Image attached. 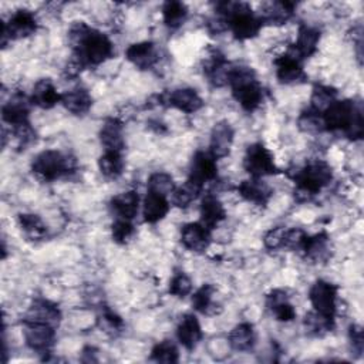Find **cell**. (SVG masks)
Masks as SVG:
<instances>
[{
	"mask_svg": "<svg viewBox=\"0 0 364 364\" xmlns=\"http://www.w3.org/2000/svg\"><path fill=\"white\" fill-rule=\"evenodd\" d=\"M100 141L105 151H122L124 148V127L117 118H107L100 129Z\"/></svg>",
	"mask_w": 364,
	"mask_h": 364,
	"instance_id": "24",
	"label": "cell"
},
{
	"mask_svg": "<svg viewBox=\"0 0 364 364\" xmlns=\"http://www.w3.org/2000/svg\"><path fill=\"white\" fill-rule=\"evenodd\" d=\"M294 3L290 1H273L267 3L263 7V11H260L259 18L260 21L269 23V24H284L294 11Z\"/></svg>",
	"mask_w": 364,
	"mask_h": 364,
	"instance_id": "28",
	"label": "cell"
},
{
	"mask_svg": "<svg viewBox=\"0 0 364 364\" xmlns=\"http://www.w3.org/2000/svg\"><path fill=\"white\" fill-rule=\"evenodd\" d=\"M299 127L303 129V131H307V132H318L321 129H324V125H323V118H321V114L313 111L311 108H309L307 111H304L300 118H299Z\"/></svg>",
	"mask_w": 364,
	"mask_h": 364,
	"instance_id": "40",
	"label": "cell"
},
{
	"mask_svg": "<svg viewBox=\"0 0 364 364\" xmlns=\"http://www.w3.org/2000/svg\"><path fill=\"white\" fill-rule=\"evenodd\" d=\"M324 129L333 132H344L351 139L363 136L364 121L361 108L350 100H336L323 114Z\"/></svg>",
	"mask_w": 364,
	"mask_h": 364,
	"instance_id": "2",
	"label": "cell"
},
{
	"mask_svg": "<svg viewBox=\"0 0 364 364\" xmlns=\"http://www.w3.org/2000/svg\"><path fill=\"white\" fill-rule=\"evenodd\" d=\"M348 338H350V343H351V347L353 350L357 353V354H361L363 353V347H364V338H363V330L360 326H355L353 324L348 330Z\"/></svg>",
	"mask_w": 364,
	"mask_h": 364,
	"instance_id": "46",
	"label": "cell"
},
{
	"mask_svg": "<svg viewBox=\"0 0 364 364\" xmlns=\"http://www.w3.org/2000/svg\"><path fill=\"white\" fill-rule=\"evenodd\" d=\"M30 98L24 94L17 92L10 97L7 102H4L1 108L3 121L11 125L13 128H20L28 125V115H30Z\"/></svg>",
	"mask_w": 364,
	"mask_h": 364,
	"instance_id": "12",
	"label": "cell"
},
{
	"mask_svg": "<svg viewBox=\"0 0 364 364\" xmlns=\"http://www.w3.org/2000/svg\"><path fill=\"white\" fill-rule=\"evenodd\" d=\"M284 233H286V228L283 226H277L270 229L266 235H264V246L267 249H280L283 247V240H284Z\"/></svg>",
	"mask_w": 364,
	"mask_h": 364,
	"instance_id": "45",
	"label": "cell"
},
{
	"mask_svg": "<svg viewBox=\"0 0 364 364\" xmlns=\"http://www.w3.org/2000/svg\"><path fill=\"white\" fill-rule=\"evenodd\" d=\"M61 104L68 112L74 115H84L92 105V97L88 90L77 87L61 94Z\"/></svg>",
	"mask_w": 364,
	"mask_h": 364,
	"instance_id": "26",
	"label": "cell"
},
{
	"mask_svg": "<svg viewBox=\"0 0 364 364\" xmlns=\"http://www.w3.org/2000/svg\"><path fill=\"white\" fill-rule=\"evenodd\" d=\"M233 128L229 122L220 121L215 124L210 132V142H209V154L215 159L225 158L232 148L233 144Z\"/></svg>",
	"mask_w": 364,
	"mask_h": 364,
	"instance_id": "17",
	"label": "cell"
},
{
	"mask_svg": "<svg viewBox=\"0 0 364 364\" xmlns=\"http://www.w3.org/2000/svg\"><path fill=\"white\" fill-rule=\"evenodd\" d=\"M146 188L149 192L154 193H159L168 198V195L171 196V193L173 192V189L176 188L173 178L166 173V172H155L148 178V183Z\"/></svg>",
	"mask_w": 364,
	"mask_h": 364,
	"instance_id": "37",
	"label": "cell"
},
{
	"mask_svg": "<svg viewBox=\"0 0 364 364\" xmlns=\"http://www.w3.org/2000/svg\"><path fill=\"white\" fill-rule=\"evenodd\" d=\"M181 242L191 252H203L210 243V230L200 222L186 223L181 230Z\"/></svg>",
	"mask_w": 364,
	"mask_h": 364,
	"instance_id": "16",
	"label": "cell"
},
{
	"mask_svg": "<svg viewBox=\"0 0 364 364\" xmlns=\"http://www.w3.org/2000/svg\"><path fill=\"white\" fill-rule=\"evenodd\" d=\"M164 100L169 107H173L186 114H193L199 111L203 105V101L196 92V90L189 87L175 88L171 92H168Z\"/></svg>",
	"mask_w": 364,
	"mask_h": 364,
	"instance_id": "14",
	"label": "cell"
},
{
	"mask_svg": "<svg viewBox=\"0 0 364 364\" xmlns=\"http://www.w3.org/2000/svg\"><path fill=\"white\" fill-rule=\"evenodd\" d=\"M75 169V158L55 149H46L40 152L31 162L33 173L46 182L68 176L74 173Z\"/></svg>",
	"mask_w": 364,
	"mask_h": 364,
	"instance_id": "5",
	"label": "cell"
},
{
	"mask_svg": "<svg viewBox=\"0 0 364 364\" xmlns=\"http://www.w3.org/2000/svg\"><path fill=\"white\" fill-rule=\"evenodd\" d=\"M337 286L327 282V280H317L310 287L309 300L311 303L313 311L334 318L337 310Z\"/></svg>",
	"mask_w": 364,
	"mask_h": 364,
	"instance_id": "8",
	"label": "cell"
},
{
	"mask_svg": "<svg viewBox=\"0 0 364 364\" xmlns=\"http://www.w3.org/2000/svg\"><path fill=\"white\" fill-rule=\"evenodd\" d=\"M188 17V7L182 1H166L162 6V18L169 28H178Z\"/></svg>",
	"mask_w": 364,
	"mask_h": 364,
	"instance_id": "35",
	"label": "cell"
},
{
	"mask_svg": "<svg viewBox=\"0 0 364 364\" xmlns=\"http://www.w3.org/2000/svg\"><path fill=\"white\" fill-rule=\"evenodd\" d=\"M109 208L117 219L132 220L139 209V195L135 191L117 193L109 200Z\"/></svg>",
	"mask_w": 364,
	"mask_h": 364,
	"instance_id": "19",
	"label": "cell"
},
{
	"mask_svg": "<svg viewBox=\"0 0 364 364\" xmlns=\"http://www.w3.org/2000/svg\"><path fill=\"white\" fill-rule=\"evenodd\" d=\"M37 30L36 16L30 10H17L1 26V44L9 40H18L34 34Z\"/></svg>",
	"mask_w": 364,
	"mask_h": 364,
	"instance_id": "9",
	"label": "cell"
},
{
	"mask_svg": "<svg viewBox=\"0 0 364 364\" xmlns=\"http://www.w3.org/2000/svg\"><path fill=\"white\" fill-rule=\"evenodd\" d=\"M218 178V165L216 159L209 154L203 151H198L189 165V181L199 185L200 188L205 186V183L213 182Z\"/></svg>",
	"mask_w": 364,
	"mask_h": 364,
	"instance_id": "11",
	"label": "cell"
},
{
	"mask_svg": "<svg viewBox=\"0 0 364 364\" xmlns=\"http://www.w3.org/2000/svg\"><path fill=\"white\" fill-rule=\"evenodd\" d=\"M127 60L139 70L152 68L159 60V51L151 41H141L131 44L125 51Z\"/></svg>",
	"mask_w": 364,
	"mask_h": 364,
	"instance_id": "15",
	"label": "cell"
},
{
	"mask_svg": "<svg viewBox=\"0 0 364 364\" xmlns=\"http://www.w3.org/2000/svg\"><path fill=\"white\" fill-rule=\"evenodd\" d=\"M301 58H299L293 51H287L274 60L276 77L283 84H293L304 77Z\"/></svg>",
	"mask_w": 364,
	"mask_h": 364,
	"instance_id": "13",
	"label": "cell"
},
{
	"mask_svg": "<svg viewBox=\"0 0 364 364\" xmlns=\"http://www.w3.org/2000/svg\"><path fill=\"white\" fill-rule=\"evenodd\" d=\"M228 84L232 87L233 98L247 112L255 111L263 101V90L250 67L232 65Z\"/></svg>",
	"mask_w": 364,
	"mask_h": 364,
	"instance_id": "4",
	"label": "cell"
},
{
	"mask_svg": "<svg viewBox=\"0 0 364 364\" xmlns=\"http://www.w3.org/2000/svg\"><path fill=\"white\" fill-rule=\"evenodd\" d=\"M216 13L237 40H249L255 37L263 26L259 16H256L246 3H216Z\"/></svg>",
	"mask_w": 364,
	"mask_h": 364,
	"instance_id": "3",
	"label": "cell"
},
{
	"mask_svg": "<svg viewBox=\"0 0 364 364\" xmlns=\"http://www.w3.org/2000/svg\"><path fill=\"white\" fill-rule=\"evenodd\" d=\"M18 226L21 228V232L31 240L43 239L47 235V226L40 216L33 213L18 215Z\"/></svg>",
	"mask_w": 364,
	"mask_h": 364,
	"instance_id": "33",
	"label": "cell"
},
{
	"mask_svg": "<svg viewBox=\"0 0 364 364\" xmlns=\"http://www.w3.org/2000/svg\"><path fill=\"white\" fill-rule=\"evenodd\" d=\"M337 91L330 85L318 84L313 88L310 108L318 114H323L337 98Z\"/></svg>",
	"mask_w": 364,
	"mask_h": 364,
	"instance_id": "34",
	"label": "cell"
},
{
	"mask_svg": "<svg viewBox=\"0 0 364 364\" xmlns=\"http://www.w3.org/2000/svg\"><path fill=\"white\" fill-rule=\"evenodd\" d=\"M30 101L33 105H37L43 109H50L61 102V94L57 91L51 80L41 78L34 84Z\"/></svg>",
	"mask_w": 364,
	"mask_h": 364,
	"instance_id": "22",
	"label": "cell"
},
{
	"mask_svg": "<svg viewBox=\"0 0 364 364\" xmlns=\"http://www.w3.org/2000/svg\"><path fill=\"white\" fill-rule=\"evenodd\" d=\"M111 233H112V239L117 243H125L132 237L134 226H132L131 220L115 219V222L112 223V228H111Z\"/></svg>",
	"mask_w": 364,
	"mask_h": 364,
	"instance_id": "42",
	"label": "cell"
},
{
	"mask_svg": "<svg viewBox=\"0 0 364 364\" xmlns=\"http://www.w3.org/2000/svg\"><path fill=\"white\" fill-rule=\"evenodd\" d=\"M169 208H171V203L166 196L148 191L142 200L144 220L146 223H156L166 216V213L169 212Z\"/></svg>",
	"mask_w": 364,
	"mask_h": 364,
	"instance_id": "23",
	"label": "cell"
},
{
	"mask_svg": "<svg viewBox=\"0 0 364 364\" xmlns=\"http://www.w3.org/2000/svg\"><path fill=\"white\" fill-rule=\"evenodd\" d=\"M68 41L80 67L98 65L114 54V44L109 37L85 23H75L70 28Z\"/></svg>",
	"mask_w": 364,
	"mask_h": 364,
	"instance_id": "1",
	"label": "cell"
},
{
	"mask_svg": "<svg viewBox=\"0 0 364 364\" xmlns=\"http://www.w3.org/2000/svg\"><path fill=\"white\" fill-rule=\"evenodd\" d=\"M267 307L279 321L287 323L296 317V310L283 290H273L267 296Z\"/></svg>",
	"mask_w": 364,
	"mask_h": 364,
	"instance_id": "29",
	"label": "cell"
},
{
	"mask_svg": "<svg viewBox=\"0 0 364 364\" xmlns=\"http://www.w3.org/2000/svg\"><path fill=\"white\" fill-rule=\"evenodd\" d=\"M192 291V280L185 273H176L169 283V293L176 297H185Z\"/></svg>",
	"mask_w": 364,
	"mask_h": 364,
	"instance_id": "43",
	"label": "cell"
},
{
	"mask_svg": "<svg viewBox=\"0 0 364 364\" xmlns=\"http://www.w3.org/2000/svg\"><path fill=\"white\" fill-rule=\"evenodd\" d=\"M100 321V326L104 331H109V333H114V331H119L124 326L122 320L119 316H117L114 311L111 310H105L102 313V316L98 318Z\"/></svg>",
	"mask_w": 364,
	"mask_h": 364,
	"instance_id": "44",
	"label": "cell"
},
{
	"mask_svg": "<svg viewBox=\"0 0 364 364\" xmlns=\"http://www.w3.org/2000/svg\"><path fill=\"white\" fill-rule=\"evenodd\" d=\"M176 338L186 350H193L202 340V327L193 314H185L176 327Z\"/></svg>",
	"mask_w": 364,
	"mask_h": 364,
	"instance_id": "20",
	"label": "cell"
},
{
	"mask_svg": "<svg viewBox=\"0 0 364 364\" xmlns=\"http://www.w3.org/2000/svg\"><path fill=\"white\" fill-rule=\"evenodd\" d=\"M239 195L255 205H264L272 195L270 188L260 178H250L242 181L237 186Z\"/></svg>",
	"mask_w": 364,
	"mask_h": 364,
	"instance_id": "27",
	"label": "cell"
},
{
	"mask_svg": "<svg viewBox=\"0 0 364 364\" xmlns=\"http://www.w3.org/2000/svg\"><path fill=\"white\" fill-rule=\"evenodd\" d=\"M24 340L26 344L38 353H47L55 341V327L43 324L24 321Z\"/></svg>",
	"mask_w": 364,
	"mask_h": 364,
	"instance_id": "10",
	"label": "cell"
},
{
	"mask_svg": "<svg viewBox=\"0 0 364 364\" xmlns=\"http://www.w3.org/2000/svg\"><path fill=\"white\" fill-rule=\"evenodd\" d=\"M124 165L119 151H105L98 159V169L108 179H117L122 173Z\"/></svg>",
	"mask_w": 364,
	"mask_h": 364,
	"instance_id": "31",
	"label": "cell"
},
{
	"mask_svg": "<svg viewBox=\"0 0 364 364\" xmlns=\"http://www.w3.org/2000/svg\"><path fill=\"white\" fill-rule=\"evenodd\" d=\"M243 168L252 178H263L277 172L272 152L262 142H255L247 146Z\"/></svg>",
	"mask_w": 364,
	"mask_h": 364,
	"instance_id": "7",
	"label": "cell"
},
{
	"mask_svg": "<svg viewBox=\"0 0 364 364\" xmlns=\"http://www.w3.org/2000/svg\"><path fill=\"white\" fill-rule=\"evenodd\" d=\"M151 358L156 363H176L179 360L178 347L171 340H162L154 346Z\"/></svg>",
	"mask_w": 364,
	"mask_h": 364,
	"instance_id": "38",
	"label": "cell"
},
{
	"mask_svg": "<svg viewBox=\"0 0 364 364\" xmlns=\"http://www.w3.org/2000/svg\"><path fill=\"white\" fill-rule=\"evenodd\" d=\"M328 249V236L321 232L314 236H309L303 249V255L313 260H320L327 253Z\"/></svg>",
	"mask_w": 364,
	"mask_h": 364,
	"instance_id": "36",
	"label": "cell"
},
{
	"mask_svg": "<svg viewBox=\"0 0 364 364\" xmlns=\"http://www.w3.org/2000/svg\"><path fill=\"white\" fill-rule=\"evenodd\" d=\"M199 213H200V223L205 225L209 230L216 228L226 218L225 206L212 193H206L202 198Z\"/></svg>",
	"mask_w": 364,
	"mask_h": 364,
	"instance_id": "25",
	"label": "cell"
},
{
	"mask_svg": "<svg viewBox=\"0 0 364 364\" xmlns=\"http://www.w3.org/2000/svg\"><path fill=\"white\" fill-rule=\"evenodd\" d=\"M318 41H320V31L316 27L303 24L299 27L296 41L289 50L293 51L299 58L304 60L316 51Z\"/></svg>",
	"mask_w": 364,
	"mask_h": 364,
	"instance_id": "21",
	"label": "cell"
},
{
	"mask_svg": "<svg viewBox=\"0 0 364 364\" xmlns=\"http://www.w3.org/2000/svg\"><path fill=\"white\" fill-rule=\"evenodd\" d=\"M202 188L192 181L186 179L182 185L176 186L171 193V203L176 208H188L200 193Z\"/></svg>",
	"mask_w": 364,
	"mask_h": 364,
	"instance_id": "32",
	"label": "cell"
},
{
	"mask_svg": "<svg viewBox=\"0 0 364 364\" xmlns=\"http://www.w3.org/2000/svg\"><path fill=\"white\" fill-rule=\"evenodd\" d=\"M333 178L331 168L327 162L314 159L307 162L303 168H300L294 175V182L297 186V192L310 198L318 193L324 186L330 183Z\"/></svg>",
	"mask_w": 364,
	"mask_h": 364,
	"instance_id": "6",
	"label": "cell"
},
{
	"mask_svg": "<svg viewBox=\"0 0 364 364\" xmlns=\"http://www.w3.org/2000/svg\"><path fill=\"white\" fill-rule=\"evenodd\" d=\"M333 320L334 318H328V317H324V316H321L316 311H311L306 316L304 324H306L309 331H313L316 334H321L324 331H328L333 327Z\"/></svg>",
	"mask_w": 364,
	"mask_h": 364,
	"instance_id": "41",
	"label": "cell"
},
{
	"mask_svg": "<svg viewBox=\"0 0 364 364\" xmlns=\"http://www.w3.org/2000/svg\"><path fill=\"white\" fill-rule=\"evenodd\" d=\"M229 344L236 351H249L255 344V330L250 323H240L229 333Z\"/></svg>",
	"mask_w": 364,
	"mask_h": 364,
	"instance_id": "30",
	"label": "cell"
},
{
	"mask_svg": "<svg viewBox=\"0 0 364 364\" xmlns=\"http://www.w3.org/2000/svg\"><path fill=\"white\" fill-rule=\"evenodd\" d=\"M213 287L210 284H203L199 287L193 296H192V306L196 311L200 313H210V309L215 306L213 304Z\"/></svg>",
	"mask_w": 364,
	"mask_h": 364,
	"instance_id": "39",
	"label": "cell"
},
{
	"mask_svg": "<svg viewBox=\"0 0 364 364\" xmlns=\"http://www.w3.org/2000/svg\"><path fill=\"white\" fill-rule=\"evenodd\" d=\"M60 318H61L60 309L54 303L44 300V299H37L28 307L24 321L43 323V324L55 327L60 323Z\"/></svg>",
	"mask_w": 364,
	"mask_h": 364,
	"instance_id": "18",
	"label": "cell"
}]
</instances>
